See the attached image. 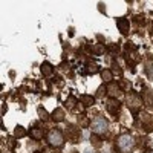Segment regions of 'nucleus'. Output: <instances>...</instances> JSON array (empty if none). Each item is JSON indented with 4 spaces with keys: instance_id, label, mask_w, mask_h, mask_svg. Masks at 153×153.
I'll use <instances>...</instances> for the list:
<instances>
[{
    "instance_id": "1",
    "label": "nucleus",
    "mask_w": 153,
    "mask_h": 153,
    "mask_svg": "<svg viewBox=\"0 0 153 153\" xmlns=\"http://www.w3.org/2000/svg\"><path fill=\"white\" fill-rule=\"evenodd\" d=\"M135 147L136 141L129 132H121L115 138V153H133Z\"/></svg>"
},
{
    "instance_id": "2",
    "label": "nucleus",
    "mask_w": 153,
    "mask_h": 153,
    "mask_svg": "<svg viewBox=\"0 0 153 153\" xmlns=\"http://www.w3.org/2000/svg\"><path fill=\"white\" fill-rule=\"evenodd\" d=\"M46 143L49 146V149H63V146H65L66 143V136L65 133H63V130L57 129V127H54V129H49L48 133H46Z\"/></svg>"
},
{
    "instance_id": "3",
    "label": "nucleus",
    "mask_w": 153,
    "mask_h": 153,
    "mask_svg": "<svg viewBox=\"0 0 153 153\" xmlns=\"http://www.w3.org/2000/svg\"><path fill=\"white\" fill-rule=\"evenodd\" d=\"M91 129H92L94 135H98V136L107 135L109 133V120L101 113L95 115V117L91 120Z\"/></svg>"
},
{
    "instance_id": "4",
    "label": "nucleus",
    "mask_w": 153,
    "mask_h": 153,
    "mask_svg": "<svg viewBox=\"0 0 153 153\" xmlns=\"http://www.w3.org/2000/svg\"><path fill=\"white\" fill-rule=\"evenodd\" d=\"M124 103L126 106L129 107L133 113H138L141 112L143 106H144V101H143V97L141 94H138L136 91H130L124 95Z\"/></svg>"
},
{
    "instance_id": "5",
    "label": "nucleus",
    "mask_w": 153,
    "mask_h": 153,
    "mask_svg": "<svg viewBox=\"0 0 153 153\" xmlns=\"http://www.w3.org/2000/svg\"><path fill=\"white\" fill-rule=\"evenodd\" d=\"M133 117L138 120L139 127L143 129V132L146 133H152L153 132V115L147 110H141L138 113H133Z\"/></svg>"
},
{
    "instance_id": "6",
    "label": "nucleus",
    "mask_w": 153,
    "mask_h": 153,
    "mask_svg": "<svg viewBox=\"0 0 153 153\" xmlns=\"http://www.w3.org/2000/svg\"><path fill=\"white\" fill-rule=\"evenodd\" d=\"M63 133H65V136H66L68 141L72 143V144H78V143L81 141V129H80L78 124H74V123L66 124Z\"/></svg>"
},
{
    "instance_id": "7",
    "label": "nucleus",
    "mask_w": 153,
    "mask_h": 153,
    "mask_svg": "<svg viewBox=\"0 0 153 153\" xmlns=\"http://www.w3.org/2000/svg\"><path fill=\"white\" fill-rule=\"evenodd\" d=\"M121 100H117V98H109L106 101V112L110 115V117H118L121 113Z\"/></svg>"
},
{
    "instance_id": "8",
    "label": "nucleus",
    "mask_w": 153,
    "mask_h": 153,
    "mask_svg": "<svg viewBox=\"0 0 153 153\" xmlns=\"http://www.w3.org/2000/svg\"><path fill=\"white\" fill-rule=\"evenodd\" d=\"M65 109L66 110H69V112H72V113H81V109H84L83 106H81V103L78 101V98H75L74 95H69L68 97V100L65 101Z\"/></svg>"
},
{
    "instance_id": "9",
    "label": "nucleus",
    "mask_w": 153,
    "mask_h": 153,
    "mask_svg": "<svg viewBox=\"0 0 153 153\" xmlns=\"http://www.w3.org/2000/svg\"><path fill=\"white\" fill-rule=\"evenodd\" d=\"M46 133L48 132H45V129L42 126H32L31 129H29V136L32 138V141H35V143H38V141H42L43 138H46Z\"/></svg>"
},
{
    "instance_id": "10",
    "label": "nucleus",
    "mask_w": 153,
    "mask_h": 153,
    "mask_svg": "<svg viewBox=\"0 0 153 153\" xmlns=\"http://www.w3.org/2000/svg\"><path fill=\"white\" fill-rule=\"evenodd\" d=\"M106 51H107V49H106L104 45L97 43V45H87L86 49H84V52L91 54V55H94V57H100V55H104Z\"/></svg>"
},
{
    "instance_id": "11",
    "label": "nucleus",
    "mask_w": 153,
    "mask_h": 153,
    "mask_svg": "<svg viewBox=\"0 0 153 153\" xmlns=\"http://www.w3.org/2000/svg\"><path fill=\"white\" fill-rule=\"evenodd\" d=\"M107 86V95H110V98H117L120 100L123 97V91H121V87H120V83L118 81H112Z\"/></svg>"
},
{
    "instance_id": "12",
    "label": "nucleus",
    "mask_w": 153,
    "mask_h": 153,
    "mask_svg": "<svg viewBox=\"0 0 153 153\" xmlns=\"http://www.w3.org/2000/svg\"><path fill=\"white\" fill-rule=\"evenodd\" d=\"M115 22H117L118 31H120L123 35H129V34H130V22L127 20L126 17H117V19H115Z\"/></svg>"
},
{
    "instance_id": "13",
    "label": "nucleus",
    "mask_w": 153,
    "mask_h": 153,
    "mask_svg": "<svg viewBox=\"0 0 153 153\" xmlns=\"http://www.w3.org/2000/svg\"><path fill=\"white\" fill-rule=\"evenodd\" d=\"M141 97H143V101H144V106L153 109V89L152 87H144L143 92H141Z\"/></svg>"
},
{
    "instance_id": "14",
    "label": "nucleus",
    "mask_w": 153,
    "mask_h": 153,
    "mask_svg": "<svg viewBox=\"0 0 153 153\" xmlns=\"http://www.w3.org/2000/svg\"><path fill=\"white\" fill-rule=\"evenodd\" d=\"M65 118H66V112H65V109H61V107L54 109L52 113H51V120H52L55 124H58V123H61V121H65Z\"/></svg>"
},
{
    "instance_id": "15",
    "label": "nucleus",
    "mask_w": 153,
    "mask_h": 153,
    "mask_svg": "<svg viewBox=\"0 0 153 153\" xmlns=\"http://www.w3.org/2000/svg\"><path fill=\"white\" fill-rule=\"evenodd\" d=\"M144 74L149 80L153 81V55H149V58L144 61Z\"/></svg>"
},
{
    "instance_id": "16",
    "label": "nucleus",
    "mask_w": 153,
    "mask_h": 153,
    "mask_svg": "<svg viewBox=\"0 0 153 153\" xmlns=\"http://www.w3.org/2000/svg\"><path fill=\"white\" fill-rule=\"evenodd\" d=\"M95 101H97V98L92 97V95H89V94H83V95L80 97V103H81V106H83L84 109L92 107V106L95 104Z\"/></svg>"
},
{
    "instance_id": "17",
    "label": "nucleus",
    "mask_w": 153,
    "mask_h": 153,
    "mask_svg": "<svg viewBox=\"0 0 153 153\" xmlns=\"http://www.w3.org/2000/svg\"><path fill=\"white\" fill-rule=\"evenodd\" d=\"M40 72L43 76H49V78H52L54 76V66L51 65L49 61H43L42 66H40Z\"/></svg>"
},
{
    "instance_id": "18",
    "label": "nucleus",
    "mask_w": 153,
    "mask_h": 153,
    "mask_svg": "<svg viewBox=\"0 0 153 153\" xmlns=\"http://www.w3.org/2000/svg\"><path fill=\"white\" fill-rule=\"evenodd\" d=\"M76 124H78L80 127H83V129L91 127V120H89V117L86 115V112H81V113L76 115Z\"/></svg>"
},
{
    "instance_id": "19",
    "label": "nucleus",
    "mask_w": 153,
    "mask_h": 153,
    "mask_svg": "<svg viewBox=\"0 0 153 153\" xmlns=\"http://www.w3.org/2000/svg\"><path fill=\"white\" fill-rule=\"evenodd\" d=\"M98 72H101L98 63H97L95 60H89V61L86 63V74H87V75H94V74H98Z\"/></svg>"
},
{
    "instance_id": "20",
    "label": "nucleus",
    "mask_w": 153,
    "mask_h": 153,
    "mask_svg": "<svg viewBox=\"0 0 153 153\" xmlns=\"http://www.w3.org/2000/svg\"><path fill=\"white\" fill-rule=\"evenodd\" d=\"M100 76H101V81H103V84H109V83H112V81H113V74H112L110 68L101 69Z\"/></svg>"
},
{
    "instance_id": "21",
    "label": "nucleus",
    "mask_w": 153,
    "mask_h": 153,
    "mask_svg": "<svg viewBox=\"0 0 153 153\" xmlns=\"http://www.w3.org/2000/svg\"><path fill=\"white\" fill-rule=\"evenodd\" d=\"M120 87H121V91L123 92H130V91H133V83L130 81V80H127V78H124V76H121L120 78Z\"/></svg>"
},
{
    "instance_id": "22",
    "label": "nucleus",
    "mask_w": 153,
    "mask_h": 153,
    "mask_svg": "<svg viewBox=\"0 0 153 153\" xmlns=\"http://www.w3.org/2000/svg\"><path fill=\"white\" fill-rule=\"evenodd\" d=\"M26 135H29V130H26L23 126H20V124H19V126H16V127H14V132H12V136H14L16 139L25 138Z\"/></svg>"
},
{
    "instance_id": "23",
    "label": "nucleus",
    "mask_w": 153,
    "mask_h": 153,
    "mask_svg": "<svg viewBox=\"0 0 153 153\" xmlns=\"http://www.w3.org/2000/svg\"><path fill=\"white\" fill-rule=\"evenodd\" d=\"M91 144L94 149H101L103 147V136H98V135H91Z\"/></svg>"
},
{
    "instance_id": "24",
    "label": "nucleus",
    "mask_w": 153,
    "mask_h": 153,
    "mask_svg": "<svg viewBox=\"0 0 153 153\" xmlns=\"http://www.w3.org/2000/svg\"><path fill=\"white\" fill-rule=\"evenodd\" d=\"M58 69L61 71V74H68V76H71L72 78V69H71V66H69V63L68 61H61L60 63V66H58Z\"/></svg>"
},
{
    "instance_id": "25",
    "label": "nucleus",
    "mask_w": 153,
    "mask_h": 153,
    "mask_svg": "<svg viewBox=\"0 0 153 153\" xmlns=\"http://www.w3.org/2000/svg\"><path fill=\"white\" fill-rule=\"evenodd\" d=\"M123 49H124V54H127V55H129V54H136V46L132 43V42H126L124 43V46H123Z\"/></svg>"
},
{
    "instance_id": "26",
    "label": "nucleus",
    "mask_w": 153,
    "mask_h": 153,
    "mask_svg": "<svg viewBox=\"0 0 153 153\" xmlns=\"http://www.w3.org/2000/svg\"><path fill=\"white\" fill-rule=\"evenodd\" d=\"M106 95H107V86H106V84H101V86H98L97 92H95V98L101 100V98H106Z\"/></svg>"
},
{
    "instance_id": "27",
    "label": "nucleus",
    "mask_w": 153,
    "mask_h": 153,
    "mask_svg": "<svg viewBox=\"0 0 153 153\" xmlns=\"http://www.w3.org/2000/svg\"><path fill=\"white\" fill-rule=\"evenodd\" d=\"M37 112H38V117H40V120H42V121H49V118H51V117H49V113L46 112V109H45L43 106L38 107V109H37Z\"/></svg>"
},
{
    "instance_id": "28",
    "label": "nucleus",
    "mask_w": 153,
    "mask_h": 153,
    "mask_svg": "<svg viewBox=\"0 0 153 153\" xmlns=\"http://www.w3.org/2000/svg\"><path fill=\"white\" fill-rule=\"evenodd\" d=\"M133 23L136 25V26H139V28H144L146 26V19L143 17V16H133Z\"/></svg>"
},
{
    "instance_id": "29",
    "label": "nucleus",
    "mask_w": 153,
    "mask_h": 153,
    "mask_svg": "<svg viewBox=\"0 0 153 153\" xmlns=\"http://www.w3.org/2000/svg\"><path fill=\"white\" fill-rule=\"evenodd\" d=\"M110 71H112V74H113V75H120V76H123V68L118 65L117 61H115L113 65L110 66Z\"/></svg>"
},
{
    "instance_id": "30",
    "label": "nucleus",
    "mask_w": 153,
    "mask_h": 153,
    "mask_svg": "<svg viewBox=\"0 0 153 153\" xmlns=\"http://www.w3.org/2000/svg\"><path fill=\"white\" fill-rule=\"evenodd\" d=\"M52 83L57 86V87H63V78L60 75H54L52 76Z\"/></svg>"
},
{
    "instance_id": "31",
    "label": "nucleus",
    "mask_w": 153,
    "mask_h": 153,
    "mask_svg": "<svg viewBox=\"0 0 153 153\" xmlns=\"http://www.w3.org/2000/svg\"><path fill=\"white\" fill-rule=\"evenodd\" d=\"M109 51H110V54H118L120 52V45L118 43H113V45H109Z\"/></svg>"
},
{
    "instance_id": "32",
    "label": "nucleus",
    "mask_w": 153,
    "mask_h": 153,
    "mask_svg": "<svg viewBox=\"0 0 153 153\" xmlns=\"http://www.w3.org/2000/svg\"><path fill=\"white\" fill-rule=\"evenodd\" d=\"M8 144H9V149H12V150H14V149L17 147V143H16V138H14V136H12V138H9V139H8Z\"/></svg>"
},
{
    "instance_id": "33",
    "label": "nucleus",
    "mask_w": 153,
    "mask_h": 153,
    "mask_svg": "<svg viewBox=\"0 0 153 153\" xmlns=\"http://www.w3.org/2000/svg\"><path fill=\"white\" fill-rule=\"evenodd\" d=\"M43 153H63L61 150H57V149H45V150H42Z\"/></svg>"
},
{
    "instance_id": "34",
    "label": "nucleus",
    "mask_w": 153,
    "mask_h": 153,
    "mask_svg": "<svg viewBox=\"0 0 153 153\" xmlns=\"http://www.w3.org/2000/svg\"><path fill=\"white\" fill-rule=\"evenodd\" d=\"M98 9L101 11V14H104V16L107 14V12H106V5H104V3H98Z\"/></svg>"
},
{
    "instance_id": "35",
    "label": "nucleus",
    "mask_w": 153,
    "mask_h": 153,
    "mask_svg": "<svg viewBox=\"0 0 153 153\" xmlns=\"http://www.w3.org/2000/svg\"><path fill=\"white\" fill-rule=\"evenodd\" d=\"M97 40L100 42V45H104V43H106V40H104V35H101V34H98V35H97Z\"/></svg>"
},
{
    "instance_id": "36",
    "label": "nucleus",
    "mask_w": 153,
    "mask_h": 153,
    "mask_svg": "<svg viewBox=\"0 0 153 153\" xmlns=\"http://www.w3.org/2000/svg\"><path fill=\"white\" fill-rule=\"evenodd\" d=\"M9 78H11V80H14V78H16V72H14V71H11V72H9Z\"/></svg>"
},
{
    "instance_id": "37",
    "label": "nucleus",
    "mask_w": 153,
    "mask_h": 153,
    "mask_svg": "<svg viewBox=\"0 0 153 153\" xmlns=\"http://www.w3.org/2000/svg\"><path fill=\"white\" fill-rule=\"evenodd\" d=\"M68 32H69V35L72 37V35L75 34V29H74V28H69V29H68Z\"/></svg>"
},
{
    "instance_id": "38",
    "label": "nucleus",
    "mask_w": 153,
    "mask_h": 153,
    "mask_svg": "<svg viewBox=\"0 0 153 153\" xmlns=\"http://www.w3.org/2000/svg\"><path fill=\"white\" fill-rule=\"evenodd\" d=\"M144 153H153V150H146Z\"/></svg>"
},
{
    "instance_id": "39",
    "label": "nucleus",
    "mask_w": 153,
    "mask_h": 153,
    "mask_svg": "<svg viewBox=\"0 0 153 153\" xmlns=\"http://www.w3.org/2000/svg\"><path fill=\"white\" fill-rule=\"evenodd\" d=\"M71 153H80V152H78V150H72Z\"/></svg>"
}]
</instances>
